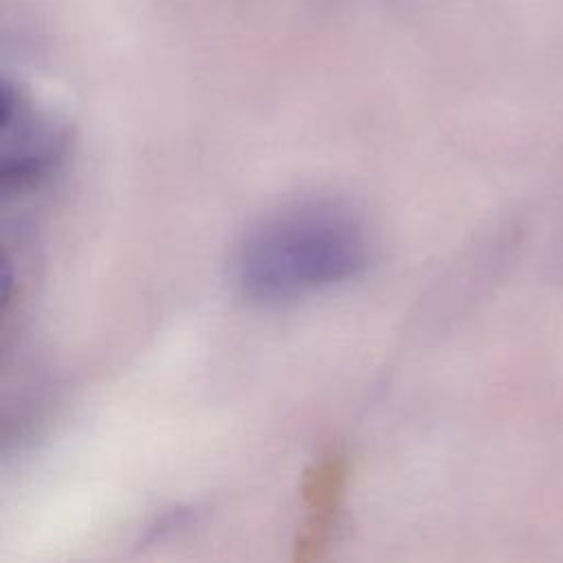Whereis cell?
<instances>
[{
	"label": "cell",
	"instance_id": "cell-1",
	"mask_svg": "<svg viewBox=\"0 0 563 563\" xmlns=\"http://www.w3.org/2000/svg\"><path fill=\"white\" fill-rule=\"evenodd\" d=\"M372 260L367 222L345 202L299 200L264 216L242 238L233 273L260 303H286L361 275Z\"/></svg>",
	"mask_w": 563,
	"mask_h": 563
},
{
	"label": "cell",
	"instance_id": "cell-2",
	"mask_svg": "<svg viewBox=\"0 0 563 563\" xmlns=\"http://www.w3.org/2000/svg\"><path fill=\"white\" fill-rule=\"evenodd\" d=\"M59 139L48 121L24 103H11L4 95L2 117V174L4 180H29L42 174L57 156Z\"/></svg>",
	"mask_w": 563,
	"mask_h": 563
}]
</instances>
